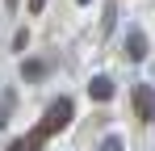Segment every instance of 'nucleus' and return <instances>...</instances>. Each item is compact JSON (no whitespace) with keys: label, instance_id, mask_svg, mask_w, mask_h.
<instances>
[{"label":"nucleus","instance_id":"obj_12","mask_svg":"<svg viewBox=\"0 0 155 151\" xmlns=\"http://www.w3.org/2000/svg\"><path fill=\"white\" fill-rule=\"evenodd\" d=\"M80 4H88V0H80Z\"/></svg>","mask_w":155,"mask_h":151},{"label":"nucleus","instance_id":"obj_4","mask_svg":"<svg viewBox=\"0 0 155 151\" xmlns=\"http://www.w3.org/2000/svg\"><path fill=\"white\" fill-rule=\"evenodd\" d=\"M88 97H92V101H109V97H113V80H109V76L88 80Z\"/></svg>","mask_w":155,"mask_h":151},{"label":"nucleus","instance_id":"obj_9","mask_svg":"<svg viewBox=\"0 0 155 151\" xmlns=\"http://www.w3.org/2000/svg\"><path fill=\"white\" fill-rule=\"evenodd\" d=\"M97 151H122V139H105V143H101Z\"/></svg>","mask_w":155,"mask_h":151},{"label":"nucleus","instance_id":"obj_10","mask_svg":"<svg viewBox=\"0 0 155 151\" xmlns=\"http://www.w3.org/2000/svg\"><path fill=\"white\" fill-rule=\"evenodd\" d=\"M46 8V0H29V13H42Z\"/></svg>","mask_w":155,"mask_h":151},{"label":"nucleus","instance_id":"obj_2","mask_svg":"<svg viewBox=\"0 0 155 151\" xmlns=\"http://www.w3.org/2000/svg\"><path fill=\"white\" fill-rule=\"evenodd\" d=\"M130 101H134V113H138V122H155V88H151V84H134Z\"/></svg>","mask_w":155,"mask_h":151},{"label":"nucleus","instance_id":"obj_5","mask_svg":"<svg viewBox=\"0 0 155 151\" xmlns=\"http://www.w3.org/2000/svg\"><path fill=\"white\" fill-rule=\"evenodd\" d=\"M13 109H17V92H13V88H4V92H0V126L13 122Z\"/></svg>","mask_w":155,"mask_h":151},{"label":"nucleus","instance_id":"obj_8","mask_svg":"<svg viewBox=\"0 0 155 151\" xmlns=\"http://www.w3.org/2000/svg\"><path fill=\"white\" fill-rule=\"evenodd\" d=\"M25 42H29V29H17L13 34V50H25Z\"/></svg>","mask_w":155,"mask_h":151},{"label":"nucleus","instance_id":"obj_6","mask_svg":"<svg viewBox=\"0 0 155 151\" xmlns=\"http://www.w3.org/2000/svg\"><path fill=\"white\" fill-rule=\"evenodd\" d=\"M21 76H25V80H46V63H42V59H25V63H21Z\"/></svg>","mask_w":155,"mask_h":151},{"label":"nucleus","instance_id":"obj_7","mask_svg":"<svg viewBox=\"0 0 155 151\" xmlns=\"http://www.w3.org/2000/svg\"><path fill=\"white\" fill-rule=\"evenodd\" d=\"M8 151H42V139L25 134V139H17V143H8Z\"/></svg>","mask_w":155,"mask_h":151},{"label":"nucleus","instance_id":"obj_3","mask_svg":"<svg viewBox=\"0 0 155 151\" xmlns=\"http://www.w3.org/2000/svg\"><path fill=\"white\" fill-rule=\"evenodd\" d=\"M126 55L138 63V59H147V38H143V29H130L126 34Z\"/></svg>","mask_w":155,"mask_h":151},{"label":"nucleus","instance_id":"obj_1","mask_svg":"<svg viewBox=\"0 0 155 151\" xmlns=\"http://www.w3.org/2000/svg\"><path fill=\"white\" fill-rule=\"evenodd\" d=\"M71 113H76V109H71V101H67V97H59V101H51V105H46V113H42V122L34 126L29 134L46 143L51 134H59V130H67V126H71Z\"/></svg>","mask_w":155,"mask_h":151},{"label":"nucleus","instance_id":"obj_11","mask_svg":"<svg viewBox=\"0 0 155 151\" xmlns=\"http://www.w3.org/2000/svg\"><path fill=\"white\" fill-rule=\"evenodd\" d=\"M17 4H21V0H8V13H13V8H17Z\"/></svg>","mask_w":155,"mask_h":151}]
</instances>
